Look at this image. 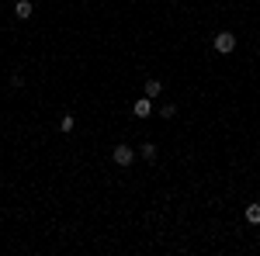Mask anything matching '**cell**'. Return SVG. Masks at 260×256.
I'll return each instance as SVG.
<instances>
[{"mask_svg":"<svg viewBox=\"0 0 260 256\" xmlns=\"http://www.w3.org/2000/svg\"><path fill=\"white\" fill-rule=\"evenodd\" d=\"M212 45H215V52H222V56H229V52L236 49V39H233V31H219V35L212 39Z\"/></svg>","mask_w":260,"mask_h":256,"instance_id":"cell-2","label":"cell"},{"mask_svg":"<svg viewBox=\"0 0 260 256\" xmlns=\"http://www.w3.org/2000/svg\"><path fill=\"white\" fill-rule=\"evenodd\" d=\"M73 125H77L73 115H62V118H59V132H62V135H70V132H73Z\"/></svg>","mask_w":260,"mask_h":256,"instance_id":"cell-6","label":"cell"},{"mask_svg":"<svg viewBox=\"0 0 260 256\" xmlns=\"http://www.w3.org/2000/svg\"><path fill=\"white\" fill-rule=\"evenodd\" d=\"M136 156H139V153H136L132 145H115V149H111V159H115L118 166H132Z\"/></svg>","mask_w":260,"mask_h":256,"instance_id":"cell-1","label":"cell"},{"mask_svg":"<svg viewBox=\"0 0 260 256\" xmlns=\"http://www.w3.org/2000/svg\"><path fill=\"white\" fill-rule=\"evenodd\" d=\"M132 115H136V118H149V115H153V97H139L132 104Z\"/></svg>","mask_w":260,"mask_h":256,"instance_id":"cell-3","label":"cell"},{"mask_svg":"<svg viewBox=\"0 0 260 256\" xmlns=\"http://www.w3.org/2000/svg\"><path fill=\"white\" fill-rule=\"evenodd\" d=\"M246 222L250 225H260V204H246Z\"/></svg>","mask_w":260,"mask_h":256,"instance_id":"cell-7","label":"cell"},{"mask_svg":"<svg viewBox=\"0 0 260 256\" xmlns=\"http://www.w3.org/2000/svg\"><path fill=\"white\" fill-rule=\"evenodd\" d=\"M156 94H163V83L160 80H146V97H156Z\"/></svg>","mask_w":260,"mask_h":256,"instance_id":"cell-8","label":"cell"},{"mask_svg":"<svg viewBox=\"0 0 260 256\" xmlns=\"http://www.w3.org/2000/svg\"><path fill=\"white\" fill-rule=\"evenodd\" d=\"M136 153H139V156L146 159V163H153V159H156V145H153V142H142Z\"/></svg>","mask_w":260,"mask_h":256,"instance_id":"cell-5","label":"cell"},{"mask_svg":"<svg viewBox=\"0 0 260 256\" xmlns=\"http://www.w3.org/2000/svg\"><path fill=\"white\" fill-rule=\"evenodd\" d=\"M14 14H18L21 21H28L31 14H35V7H31V0H18V4H14Z\"/></svg>","mask_w":260,"mask_h":256,"instance_id":"cell-4","label":"cell"},{"mask_svg":"<svg viewBox=\"0 0 260 256\" xmlns=\"http://www.w3.org/2000/svg\"><path fill=\"white\" fill-rule=\"evenodd\" d=\"M160 115H163V118H174V115H177V104H163Z\"/></svg>","mask_w":260,"mask_h":256,"instance_id":"cell-9","label":"cell"}]
</instances>
